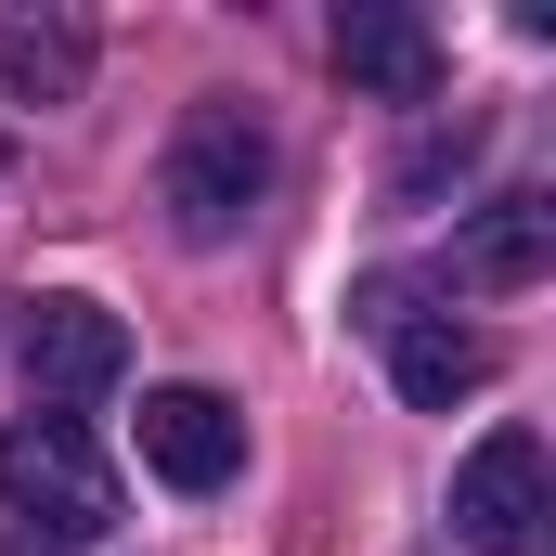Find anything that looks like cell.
Returning a JSON list of instances; mask_svg holds the SVG:
<instances>
[{"label": "cell", "instance_id": "5", "mask_svg": "<svg viewBox=\"0 0 556 556\" xmlns=\"http://www.w3.org/2000/svg\"><path fill=\"white\" fill-rule=\"evenodd\" d=\"M117 376H130V324L104 298H39L26 311V389H39V415H78Z\"/></svg>", "mask_w": 556, "mask_h": 556}, {"label": "cell", "instance_id": "8", "mask_svg": "<svg viewBox=\"0 0 556 556\" xmlns=\"http://www.w3.org/2000/svg\"><path fill=\"white\" fill-rule=\"evenodd\" d=\"M556 273V207L544 194H492L466 233H453V285L466 298H518V285Z\"/></svg>", "mask_w": 556, "mask_h": 556}, {"label": "cell", "instance_id": "1", "mask_svg": "<svg viewBox=\"0 0 556 556\" xmlns=\"http://www.w3.org/2000/svg\"><path fill=\"white\" fill-rule=\"evenodd\" d=\"M0 505L26 518L13 544H39V556H78V544L117 531V479H104V453H91V427H78V415L0 427Z\"/></svg>", "mask_w": 556, "mask_h": 556}, {"label": "cell", "instance_id": "10", "mask_svg": "<svg viewBox=\"0 0 556 556\" xmlns=\"http://www.w3.org/2000/svg\"><path fill=\"white\" fill-rule=\"evenodd\" d=\"M466 155H479V117H453V130H415V142H402V168H389V194H402V207H427V194H440Z\"/></svg>", "mask_w": 556, "mask_h": 556}, {"label": "cell", "instance_id": "9", "mask_svg": "<svg viewBox=\"0 0 556 556\" xmlns=\"http://www.w3.org/2000/svg\"><path fill=\"white\" fill-rule=\"evenodd\" d=\"M78 78H91V26H65V13H13V26H0V91L78 104Z\"/></svg>", "mask_w": 556, "mask_h": 556}, {"label": "cell", "instance_id": "6", "mask_svg": "<svg viewBox=\"0 0 556 556\" xmlns=\"http://www.w3.org/2000/svg\"><path fill=\"white\" fill-rule=\"evenodd\" d=\"M142 466H155L168 492H220V479L247 466V415H233L220 389H142Z\"/></svg>", "mask_w": 556, "mask_h": 556}, {"label": "cell", "instance_id": "11", "mask_svg": "<svg viewBox=\"0 0 556 556\" xmlns=\"http://www.w3.org/2000/svg\"><path fill=\"white\" fill-rule=\"evenodd\" d=\"M0 168H13V130H0Z\"/></svg>", "mask_w": 556, "mask_h": 556}, {"label": "cell", "instance_id": "3", "mask_svg": "<svg viewBox=\"0 0 556 556\" xmlns=\"http://www.w3.org/2000/svg\"><path fill=\"white\" fill-rule=\"evenodd\" d=\"M453 531L479 556H556V492H544V440L531 427H492L453 466Z\"/></svg>", "mask_w": 556, "mask_h": 556}, {"label": "cell", "instance_id": "4", "mask_svg": "<svg viewBox=\"0 0 556 556\" xmlns=\"http://www.w3.org/2000/svg\"><path fill=\"white\" fill-rule=\"evenodd\" d=\"M363 324L389 337V389L415 415H453L466 389H492V350L453 324V311H415V285H363Z\"/></svg>", "mask_w": 556, "mask_h": 556}, {"label": "cell", "instance_id": "2", "mask_svg": "<svg viewBox=\"0 0 556 556\" xmlns=\"http://www.w3.org/2000/svg\"><path fill=\"white\" fill-rule=\"evenodd\" d=\"M260 194H273V130H260L247 104H194V117L168 130L155 207H168L181 247H233V233L260 220Z\"/></svg>", "mask_w": 556, "mask_h": 556}, {"label": "cell", "instance_id": "7", "mask_svg": "<svg viewBox=\"0 0 556 556\" xmlns=\"http://www.w3.org/2000/svg\"><path fill=\"white\" fill-rule=\"evenodd\" d=\"M337 78L376 91V104H427L440 91V26L402 13V0H350L337 13Z\"/></svg>", "mask_w": 556, "mask_h": 556}]
</instances>
